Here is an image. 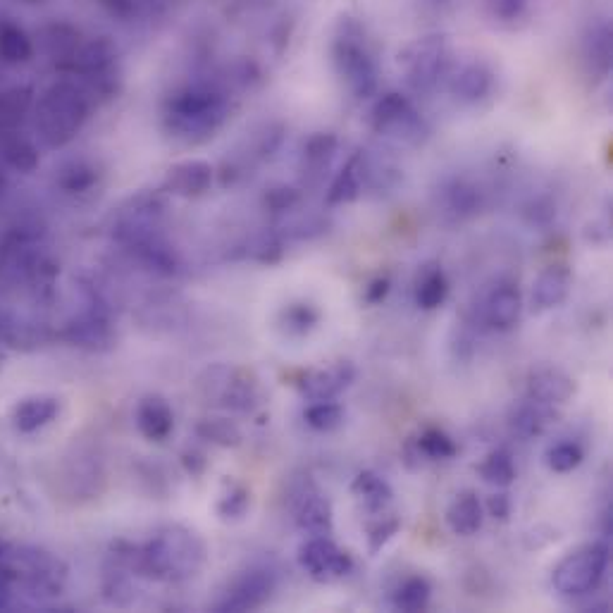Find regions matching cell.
<instances>
[{"instance_id":"obj_29","label":"cell","mask_w":613,"mask_h":613,"mask_svg":"<svg viewBox=\"0 0 613 613\" xmlns=\"http://www.w3.org/2000/svg\"><path fill=\"white\" fill-rule=\"evenodd\" d=\"M0 151H3V158L8 160V165L20 172H32L34 167L39 165V153H36L34 144L20 134L5 136Z\"/></svg>"},{"instance_id":"obj_44","label":"cell","mask_w":613,"mask_h":613,"mask_svg":"<svg viewBox=\"0 0 613 613\" xmlns=\"http://www.w3.org/2000/svg\"><path fill=\"white\" fill-rule=\"evenodd\" d=\"M387 294H389V280L387 277H380V280H375L368 289H365V301L380 303Z\"/></svg>"},{"instance_id":"obj_37","label":"cell","mask_w":613,"mask_h":613,"mask_svg":"<svg viewBox=\"0 0 613 613\" xmlns=\"http://www.w3.org/2000/svg\"><path fill=\"white\" fill-rule=\"evenodd\" d=\"M29 98L22 91H10L0 96V125L12 127L22 120V113L27 110Z\"/></svg>"},{"instance_id":"obj_28","label":"cell","mask_w":613,"mask_h":613,"mask_svg":"<svg viewBox=\"0 0 613 613\" xmlns=\"http://www.w3.org/2000/svg\"><path fill=\"white\" fill-rule=\"evenodd\" d=\"M337 136L330 132H320L313 134L311 139L306 141V148H303V160H306L308 172H313V175H320V172L325 170L327 165L332 163L334 153H337Z\"/></svg>"},{"instance_id":"obj_41","label":"cell","mask_w":613,"mask_h":613,"mask_svg":"<svg viewBox=\"0 0 613 613\" xmlns=\"http://www.w3.org/2000/svg\"><path fill=\"white\" fill-rule=\"evenodd\" d=\"M265 201H268V206L275 210V213H287V210L296 206L299 194H296V189H291V187H277V189L268 191Z\"/></svg>"},{"instance_id":"obj_13","label":"cell","mask_w":613,"mask_h":613,"mask_svg":"<svg viewBox=\"0 0 613 613\" xmlns=\"http://www.w3.org/2000/svg\"><path fill=\"white\" fill-rule=\"evenodd\" d=\"M210 184H213V167L206 160H184V163L170 167L165 179V189L184 198L206 194Z\"/></svg>"},{"instance_id":"obj_27","label":"cell","mask_w":613,"mask_h":613,"mask_svg":"<svg viewBox=\"0 0 613 613\" xmlns=\"http://www.w3.org/2000/svg\"><path fill=\"white\" fill-rule=\"evenodd\" d=\"M478 473L487 485L509 487L516 480V463H513V456L506 449H494L480 463Z\"/></svg>"},{"instance_id":"obj_15","label":"cell","mask_w":613,"mask_h":613,"mask_svg":"<svg viewBox=\"0 0 613 613\" xmlns=\"http://www.w3.org/2000/svg\"><path fill=\"white\" fill-rule=\"evenodd\" d=\"M136 425L141 435L151 442H165L175 427V416L163 396H146L136 406Z\"/></svg>"},{"instance_id":"obj_21","label":"cell","mask_w":613,"mask_h":613,"mask_svg":"<svg viewBox=\"0 0 613 613\" xmlns=\"http://www.w3.org/2000/svg\"><path fill=\"white\" fill-rule=\"evenodd\" d=\"M551 408L554 406H547V404H540V401L530 399L523 401L516 411H513L511 416V427L513 432L520 437L530 439V437H537L542 435L544 430L551 425V420H554V413H551Z\"/></svg>"},{"instance_id":"obj_42","label":"cell","mask_w":613,"mask_h":613,"mask_svg":"<svg viewBox=\"0 0 613 613\" xmlns=\"http://www.w3.org/2000/svg\"><path fill=\"white\" fill-rule=\"evenodd\" d=\"M487 8L489 12H492V17L511 22V20H516L520 12H523L525 0H489Z\"/></svg>"},{"instance_id":"obj_39","label":"cell","mask_w":613,"mask_h":613,"mask_svg":"<svg viewBox=\"0 0 613 613\" xmlns=\"http://www.w3.org/2000/svg\"><path fill=\"white\" fill-rule=\"evenodd\" d=\"M399 528H401V523H399V518H396V516L382 518L380 523L370 525V530H368V549H370V554H377V551L385 547V544L392 540L396 532H399Z\"/></svg>"},{"instance_id":"obj_38","label":"cell","mask_w":613,"mask_h":613,"mask_svg":"<svg viewBox=\"0 0 613 613\" xmlns=\"http://www.w3.org/2000/svg\"><path fill=\"white\" fill-rule=\"evenodd\" d=\"M447 206L454 215L473 213L475 206H478V194H475L473 187H466L463 182H456L451 184V189L447 191Z\"/></svg>"},{"instance_id":"obj_36","label":"cell","mask_w":613,"mask_h":613,"mask_svg":"<svg viewBox=\"0 0 613 613\" xmlns=\"http://www.w3.org/2000/svg\"><path fill=\"white\" fill-rule=\"evenodd\" d=\"M249 501V492H246L244 487H232L225 497L218 501V513L225 520H239L244 518L246 509H249Z\"/></svg>"},{"instance_id":"obj_9","label":"cell","mask_w":613,"mask_h":613,"mask_svg":"<svg viewBox=\"0 0 613 613\" xmlns=\"http://www.w3.org/2000/svg\"><path fill=\"white\" fill-rule=\"evenodd\" d=\"M277 578L270 568L253 566L232 582L225 599L218 604L220 611H253L263 606L275 592Z\"/></svg>"},{"instance_id":"obj_22","label":"cell","mask_w":613,"mask_h":613,"mask_svg":"<svg viewBox=\"0 0 613 613\" xmlns=\"http://www.w3.org/2000/svg\"><path fill=\"white\" fill-rule=\"evenodd\" d=\"M489 89H492V74L482 65H466L451 79V94L466 103H475L485 98Z\"/></svg>"},{"instance_id":"obj_10","label":"cell","mask_w":613,"mask_h":613,"mask_svg":"<svg viewBox=\"0 0 613 613\" xmlns=\"http://www.w3.org/2000/svg\"><path fill=\"white\" fill-rule=\"evenodd\" d=\"M356 380V368L349 361H337L327 368L308 370L301 377L299 387L306 399L311 401H332Z\"/></svg>"},{"instance_id":"obj_20","label":"cell","mask_w":613,"mask_h":613,"mask_svg":"<svg viewBox=\"0 0 613 613\" xmlns=\"http://www.w3.org/2000/svg\"><path fill=\"white\" fill-rule=\"evenodd\" d=\"M365 184V167L363 156H354L346 167L334 177L330 191H327V203L330 206H344V203L356 201L361 196Z\"/></svg>"},{"instance_id":"obj_1","label":"cell","mask_w":613,"mask_h":613,"mask_svg":"<svg viewBox=\"0 0 613 613\" xmlns=\"http://www.w3.org/2000/svg\"><path fill=\"white\" fill-rule=\"evenodd\" d=\"M115 559L146 578L177 582L194 578L201 571L206 563V544L196 532L172 525L144 547H129L125 554L117 551Z\"/></svg>"},{"instance_id":"obj_17","label":"cell","mask_w":613,"mask_h":613,"mask_svg":"<svg viewBox=\"0 0 613 613\" xmlns=\"http://www.w3.org/2000/svg\"><path fill=\"white\" fill-rule=\"evenodd\" d=\"M296 523L311 537H330L334 528L332 504L318 492L303 494L296 506Z\"/></svg>"},{"instance_id":"obj_33","label":"cell","mask_w":613,"mask_h":613,"mask_svg":"<svg viewBox=\"0 0 613 613\" xmlns=\"http://www.w3.org/2000/svg\"><path fill=\"white\" fill-rule=\"evenodd\" d=\"M198 435L208 442L220 444V447H237L241 442V432L234 423H229L227 418H208L198 425Z\"/></svg>"},{"instance_id":"obj_23","label":"cell","mask_w":613,"mask_h":613,"mask_svg":"<svg viewBox=\"0 0 613 613\" xmlns=\"http://www.w3.org/2000/svg\"><path fill=\"white\" fill-rule=\"evenodd\" d=\"M449 296L447 275L437 265H427L416 282V303L423 311H435Z\"/></svg>"},{"instance_id":"obj_40","label":"cell","mask_w":613,"mask_h":613,"mask_svg":"<svg viewBox=\"0 0 613 613\" xmlns=\"http://www.w3.org/2000/svg\"><path fill=\"white\" fill-rule=\"evenodd\" d=\"M67 175L63 177V187L67 191H74V194H79V191H86L94 184V170L91 167H84V165H74L70 167V170H65Z\"/></svg>"},{"instance_id":"obj_4","label":"cell","mask_w":613,"mask_h":613,"mask_svg":"<svg viewBox=\"0 0 613 613\" xmlns=\"http://www.w3.org/2000/svg\"><path fill=\"white\" fill-rule=\"evenodd\" d=\"M606 571H609V547L604 542H594L561 559L551 582L563 597H587L599 590Z\"/></svg>"},{"instance_id":"obj_6","label":"cell","mask_w":613,"mask_h":613,"mask_svg":"<svg viewBox=\"0 0 613 613\" xmlns=\"http://www.w3.org/2000/svg\"><path fill=\"white\" fill-rule=\"evenodd\" d=\"M201 389L206 399L232 408V411H251L258 404V382L244 370L215 365L206 370V380H201Z\"/></svg>"},{"instance_id":"obj_35","label":"cell","mask_w":613,"mask_h":613,"mask_svg":"<svg viewBox=\"0 0 613 613\" xmlns=\"http://www.w3.org/2000/svg\"><path fill=\"white\" fill-rule=\"evenodd\" d=\"M315 323H318V313L308 303H296V306H289L284 311V327H287L289 334L311 332Z\"/></svg>"},{"instance_id":"obj_26","label":"cell","mask_w":613,"mask_h":613,"mask_svg":"<svg viewBox=\"0 0 613 613\" xmlns=\"http://www.w3.org/2000/svg\"><path fill=\"white\" fill-rule=\"evenodd\" d=\"M32 53V41H29V36L24 34L20 27H15V24L10 22L0 24V60H3V63H27V60L32 58Z\"/></svg>"},{"instance_id":"obj_19","label":"cell","mask_w":613,"mask_h":613,"mask_svg":"<svg viewBox=\"0 0 613 613\" xmlns=\"http://www.w3.org/2000/svg\"><path fill=\"white\" fill-rule=\"evenodd\" d=\"M60 404L53 396H29L12 411V423L20 432H36L58 416Z\"/></svg>"},{"instance_id":"obj_5","label":"cell","mask_w":613,"mask_h":613,"mask_svg":"<svg viewBox=\"0 0 613 613\" xmlns=\"http://www.w3.org/2000/svg\"><path fill=\"white\" fill-rule=\"evenodd\" d=\"M361 29L349 17H344L339 24L337 41H334V63L337 70L351 86V91L358 98L370 96L377 89V70L370 53L363 46Z\"/></svg>"},{"instance_id":"obj_16","label":"cell","mask_w":613,"mask_h":613,"mask_svg":"<svg viewBox=\"0 0 613 613\" xmlns=\"http://www.w3.org/2000/svg\"><path fill=\"white\" fill-rule=\"evenodd\" d=\"M67 339H70L74 346H82V349L103 351L113 342V330H110V323L103 311L94 308V311L82 315V318L74 320V323L67 327Z\"/></svg>"},{"instance_id":"obj_8","label":"cell","mask_w":613,"mask_h":613,"mask_svg":"<svg viewBox=\"0 0 613 613\" xmlns=\"http://www.w3.org/2000/svg\"><path fill=\"white\" fill-rule=\"evenodd\" d=\"M299 566L318 582H332L344 578L354 568V561L339 549L330 537H311L299 547Z\"/></svg>"},{"instance_id":"obj_18","label":"cell","mask_w":613,"mask_h":613,"mask_svg":"<svg viewBox=\"0 0 613 613\" xmlns=\"http://www.w3.org/2000/svg\"><path fill=\"white\" fill-rule=\"evenodd\" d=\"M482 504L478 499V494L466 492L456 494V499L451 501L447 509V523L454 535L458 537H470L475 535L482 528Z\"/></svg>"},{"instance_id":"obj_24","label":"cell","mask_w":613,"mask_h":613,"mask_svg":"<svg viewBox=\"0 0 613 613\" xmlns=\"http://www.w3.org/2000/svg\"><path fill=\"white\" fill-rule=\"evenodd\" d=\"M430 597H432V585L427 582V578H423V575H411V578H406L399 587H396L392 604L394 609L399 611L416 613L427 609Z\"/></svg>"},{"instance_id":"obj_25","label":"cell","mask_w":613,"mask_h":613,"mask_svg":"<svg viewBox=\"0 0 613 613\" xmlns=\"http://www.w3.org/2000/svg\"><path fill=\"white\" fill-rule=\"evenodd\" d=\"M351 492H354L358 499H363V504L368 506L370 511H382L389 501H392V487H389V482L373 473V470H363L354 480V485H351Z\"/></svg>"},{"instance_id":"obj_31","label":"cell","mask_w":613,"mask_h":613,"mask_svg":"<svg viewBox=\"0 0 613 613\" xmlns=\"http://www.w3.org/2000/svg\"><path fill=\"white\" fill-rule=\"evenodd\" d=\"M413 105L408 103L406 96L401 94H385L373 105V113H370V122H373V129L377 134L382 132V129L392 125L394 120H399L401 115L408 113Z\"/></svg>"},{"instance_id":"obj_30","label":"cell","mask_w":613,"mask_h":613,"mask_svg":"<svg viewBox=\"0 0 613 613\" xmlns=\"http://www.w3.org/2000/svg\"><path fill=\"white\" fill-rule=\"evenodd\" d=\"M306 423L318 432H332L344 423V408L337 401H313L303 413Z\"/></svg>"},{"instance_id":"obj_11","label":"cell","mask_w":613,"mask_h":613,"mask_svg":"<svg viewBox=\"0 0 613 613\" xmlns=\"http://www.w3.org/2000/svg\"><path fill=\"white\" fill-rule=\"evenodd\" d=\"M573 287V272L566 265H549L537 275L532 284V308L535 311H551L568 299Z\"/></svg>"},{"instance_id":"obj_12","label":"cell","mask_w":613,"mask_h":613,"mask_svg":"<svg viewBox=\"0 0 613 613\" xmlns=\"http://www.w3.org/2000/svg\"><path fill=\"white\" fill-rule=\"evenodd\" d=\"M528 396L547 406H561L575 396V380L559 368H540L528 377Z\"/></svg>"},{"instance_id":"obj_14","label":"cell","mask_w":613,"mask_h":613,"mask_svg":"<svg viewBox=\"0 0 613 613\" xmlns=\"http://www.w3.org/2000/svg\"><path fill=\"white\" fill-rule=\"evenodd\" d=\"M523 301L513 284H497L485 301V323L497 332H509L518 325Z\"/></svg>"},{"instance_id":"obj_43","label":"cell","mask_w":613,"mask_h":613,"mask_svg":"<svg viewBox=\"0 0 613 613\" xmlns=\"http://www.w3.org/2000/svg\"><path fill=\"white\" fill-rule=\"evenodd\" d=\"M511 509H513L511 497L506 492L492 494V497H489V501H487V511L494 520H509Z\"/></svg>"},{"instance_id":"obj_2","label":"cell","mask_w":613,"mask_h":613,"mask_svg":"<svg viewBox=\"0 0 613 613\" xmlns=\"http://www.w3.org/2000/svg\"><path fill=\"white\" fill-rule=\"evenodd\" d=\"M89 108L77 86L55 84L41 98L36 108V127L51 146H63L84 125Z\"/></svg>"},{"instance_id":"obj_7","label":"cell","mask_w":613,"mask_h":613,"mask_svg":"<svg viewBox=\"0 0 613 613\" xmlns=\"http://www.w3.org/2000/svg\"><path fill=\"white\" fill-rule=\"evenodd\" d=\"M444 58H447V39L444 36H425V39L406 46V51L399 55V65L406 70L413 89L427 91L430 86H435L444 67Z\"/></svg>"},{"instance_id":"obj_3","label":"cell","mask_w":613,"mask_h":613,"mask_svg":"<svg viewBox=\"0 0 613 613\" xmlns=\"http://www.w3.org/2000/svg\"><path fill=\"white\" fill-rule=\"evenodd\" d=\"M227 113L225 98L208 89H191L172 101L170 129L187 141H201L213 136Z\"/></svg>"},{"instance_id":"obj_34","label":"cell","mask_w":613,"mask_h":613,"mask_svg":"<svg viewBox=\"0 0 613 613\" xmlns=\"http://www.w3.org/2000/svg\"><path fill=\"white\" fill-rule=\"evenodd\" d=\"M582 449L575 442H559L547 451V466L554 473H571L582 463Z\"/></svg>"},{"instance_id":"obj_32","label":"cell","mask_w":613,"mask_h":613,"mask_svg":"<svg viewBox=\"0 0 613 613\" xmlns=\"http://www.w3.org/2000/svg\"><path fill=\"white\" fill-rule=\"evenodd\" d=\"M416 447L420 454H423L427 461H444V458H451L456 454V444L447 432L442 430H425L423 435L416 439Z\"/></svg>"},{"instance_id":"obj_45","label":"cell","mask_w":613,"mask_h":613,"mask_svg":"<svg viewBox=\"0 0 613 613\" xmlns=\"http://www.w3.org/2000/svg\"><path fill=\"white\" fill-rule=\"evenodd\" d=\"M8 594H10L8 587H5L3 582H0V609H3V606L8 604Z\"/></svg>"}]
</instances>
